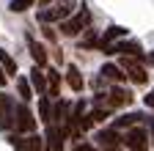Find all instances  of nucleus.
I'll return each instance as SVG.
<instances>
[{"mask_svg": "<svg viewBox=\"0 0 154 151\" xmlns=\"http://www.w3.org/2000/svg\"><path fill=\"white\" fill-rule=\"evenodd\" d=\"M74 11V0H63V3H52L50 11H38V22H66Z\"/></svg>", "mask_w": 154, "mask_h": 151, "instance_id": "obj_1", "label": "nucleus"}, {"mask_svg": "<svg viewBox=\"0 0 154 151\" xmlns=\"http://www.w3.org/2000/svg\"><path fill=\"white\" fill-rule=\"evenodd\" d=\"M14 129L22 132V135H33L36 116H33V110L28 107V102H19L17 104V110H14Z\"/></svg>", "mask_w": 154, "mask_h": 151, "instance_id": "obj_2", "label": "nucleus"}, {"mask_svg": "<svg viewBox=\"0 0 154 151\" xmlns=\"http://www.w3.org/2000/svg\"><path fill=\"white\" fill-rule=\"evenodd\" d=\"M88 25H91V11L88 8H80L77 14H72L69 20L61 25V33L63 36H80L83 30H88Z\"/></svg>", "mask_w": 154, "mask_h": 151, "instance_id": "obj_3", "label": "nucleus"}, {"mask_svg": "<svg viewBox=\"0 0 154 151\" xmlns=\"http://www.w3.org/2000/svg\"><path fill=\"white\" fill-rule=\"evenodd\" d=\"M129 91H124V88H110L107 93H99L96 96V104H105V107H110V110H119V107H124V104H129Z\"/></svg>", "mask_w": 154, "mask_h": 151, "instance_id": "obj_4", "label": "nucleus"}, {"mask_svg": "<svg viewBox=\"0 0 154 151\" xmlns=\"http://www.w3.org/2000/svg\"><path fill=\"white\" fill-rule=\"evenodd\" d=\"M124 146L129 151H149V132L143 126H132L124 135Z\"/></svg>", "mask_w": 154, "mask_h": 151, "instance_id": "obj_5", "label": "nucleus"}, {"mask_svg": "<svg viewBox=\"0 0 154 151\" xmlns=\"http://www.w3.org/2000/svg\"><path fill=\"white\" fill-rule=\"evenodd\" d=\"M94 143L99 146V148H105V151H119V146H121L124 140H121V135H119V129L110 126V129L96 132V135H94Z\"/></svg>", "mask_w": 154, "mask_h": 151, "instance_id": "obj_6", "label": "nucleus"}, {"mask_svg": "<svg viewBox=\"0 0 154 151\" xmlns=\"http://www.w3.org/2000/svg\"><path fill=\"white\" fill-rule=\"evenodd\" d=\"M119 66L129 71V80H132L135 85H146V83H149V71H146V69H143L138 61H135V58H124Z\"/></svg>", "mask_w": 154, "mask_h": 151, "instance_id": "obj_7", "label": "nucleus"}, {"mask_svg": "<svg viewBox=\"0 0 154 151\" xmlns=\"http://www.w3.org/2000/svg\"><path fill=\"white\" fill-rule=\"evenodd\" d=\"M107 55H113V52H119V55H127V58H132V55H138V58H143V47L138 44V41H119V44H110L107 50H105Z\"/></svg>", "mask_w": 154, "mask_h": 151, "instance_id": "obj_8", "label": "nucleus"}, {"mask_svg": "<svg viewBox=\"0 0 154 151\" xmlns=\"http://www.w3.org/2000/svg\"><path fill=\"white\" fill-rule=\"evenodd\" d=\"M14 110H17V104L6 96V93H0V129L14 126Z\"/></svg>", "mask_w": 154, "mask_h": 151, "instance_id": "obj_9", "label": "nucleus"}, {"mask_svg": "<svg viewBox=\"0 0 154 151\" xmlns=\"http://www.w3.org/2000/svg\"><path fill=\"white\" fill-rule=\"evenodd\" d=\"M44 140H47V148H50V151H61V148H63V140H66V132L58 126V124H50Z\"/></svg>", "mask_w": 154, "mask_h": 151, "instance_id": "obj_10", "label": "nucleus"}, {"mask_svg": "<svg viewBox=\"0 0 154 151\" xmlns=\"http://www.w3.org/2000/svg\"><path fill=\"white\" fill-rule=\"evenodd\" d=\"M11 146L17 151H42V137L38 135H28V137H11Z\"/></svg>", "mask_w": 154, "mask_h": 151, "instance_id": "obj_11", "label": "nucleus"}, {"mask_svg": "<svg viewBox=\"0 0 154 151\" xmlns=\"http://www.w3.org/2000/svg\"><path fill=\"white\" fill-rule=\"evenodd\" d=\"M129 30L127 28H121V25H110L107 30H105V36H102V39H99V47L102 50H107L113 41H119V39H124V36H127Z\"/></svg>", "mask_w": 154, "mask_h": 151, "instance_id": "obj_12", "label": "nucleus"}, {"mask_svg": "<svg viewBox=\"0 0 154 151\" xmlns=\"http://www.w3.org/2000/svg\"><path fill=\"white\" fill-rule=\"evenodd\" d=\"M99 74H102L107 83H121V80H124V69H121L119 63H105V66L99 69Z\"/></svg>", "mask_w": 154, "mask_h": 151, "instance_id": "obj_13", "label": "nucleus"}, {"mask_svg": "<svg viewBox=\"0 0 154 151\" xmlns=\"http://www.w3.org/2000/svg\"><path fill=\"white\" fill-rule=\"evenodd\" d=\"M28 50H30V55H33L36 66H47V50L38 44L36 39H30V36H28Z\"/></svg>", "mask_w": 154, "mask_h": 151, "instance_id": "obj_14", "label": "nucleus"}, {"mask_svg": "<svg viewBox=\"0 0 154 151\" xmlns=\"http://www.w3.org/2000/svg\"><path fill=\"white\" fill-rule=\"evenodd\" d=\"M30 83H33V88L42 93V96H47V71H42V66H36L30 71Z\"/></svg>", "mask_w": 154, "mask_h": 151, "instance_id": "obj_15", "label": "nucleus"}, {"mask_svg": "<svg viewBox=\"0 0 154 151\" xmlns=\"http://www.w3.org/2000/svg\"><path fill=\"white\" fill-rule=\"evenodd\" d=\"M66 85L72 88V91H83V74H80V69H77V66H72L69 63V69H66Z\"/></svg>", "mask_w": 154, "mask_h": 151, "instance_id": "obj_16", "label": "nucleus"}, {"mask_svg": "<svg viewBox=\"0 0 154 151\" xmlns=\"http://www.w3.org/2000/svg\"><path fill=\"white\" fill-rule=\"evenodd\" d=\"M146 116H143V113H127V116H121V118H116V129H132L135 124H140Z\"/></svg>", "mask_w": 154, "mask_h": 151, "instance_id": "obj_17", "label": "nucleus"}, {"mask_svg": "<svg viewBox=\"0 0 154 151\" xmlns=\"http://www.w3.org/2000/svg\"><path fill=\"white\" fill-rule=\"evenodd\" d=\"M58 93H61V74L50 69L47 71V96H58Z\"/></svg>", "mask_w": 154, "mask_h": 151, "instance_id": "obj_18", "label": "nucleus"}, {"mask_svg": "<svg viewBox=\"0 0 154 151\" xmlns=\"http://www.w3.org/2000/svg\"><path fill=\"white\" fill-rule=\"evenodd\" d=\"M38 116H42V121L50 126L52 124V104H50V96H42V102H38Z\"/></svg>", "mask_w": 154, "mask_h": 151, "instance_id": "obj_19", "label": "nucleus"}, {"mask_svg": "<svg viewBox=\"0 0 154 151\" xmlns=\"http://www.w3.org/2000/svg\"><path fill=\"white\" fill-rule=\"evenodd\" d=\"M0 66L6 69V74H8V77H11V74H17V61L11 58V55H8L3 47H0Z\"/></svg>", "mask_w": 154, "mask_h": 151, "instance_id": "obj_20", "label": "nucleus"}, {"mask_svg": "<svg viewBox=\"0 0 154 151\" xmlns=\"http://www.w3.org/2000/svg\"><path fill=\"white\" fill-rule=\"evenodd\" d=\"M17 91H19V96H22V102H30V96H33V88H30V83L22 77V80H17Z\"/></svg>", "mask_w": 154, "mask_h": 151, "instance_id": "obj_21", "label": "nucleus"}, {"mask_svg": "<svg viewBox=\"0 0 154 151\" xmlns=\"http://www.w3.org/2000/svg\"><path fill=\"white\" fill-rule=\"evenodd\" d=\"M33 3H36V0H11V3H8V8H11L14 14H22V11H28Z\"/></svg>", "mask_w": 154, "mask_h": 151, "instance_id": "obj_22", "label": "nucleus"}, {"mask_svg": "<svg viewBox=\"0 0 154 151\" xmlns=\"http://www.w3.org/2000/svg\"><path fill=\"white\" fill-rule=\"evenodd\" d=\"M6 80H8V74H6V69L0 66V85H6Z\"/></svg>", "mask_w": 154, "mask_h": 151, "instance_id": "obj_23", "label": "nucleus"}, {"mask_svg": "<svg viewBox=\"0 0 154 151\" xmlns=\"http://www.w3.org/2000/svg\"><path fill=\"white\" fill-rule=\"evenodd\" d=\"M146 104H149V107H154V88H151V93L146 96Z\"/></svg>", "mask_w": 154, "mask_h": 151, "instance_id": "obj_24", "label": "nucleus"}, {"mask_svg": "<svg viewBox=\"0 0 154 151\" xmlns=\"http://www.w3.org/2000/svg\"><path fill=\"white\" fill-rule=\"evenodd\" d=\"M149 121H151V143H154V116H151Z\"/></svg>", "mask_w": 154, "mask_h": 151, "instance_id": "obj_25", "label": "nucleus"}, {"mask_svg": "<svg viewBox=\"0 0 154 151\" xmlns=\"http://www.w3.org/2000/svg\"><path fill=\"white\" fill-rule=\"evenodd\" d=\"M38 3H42V6H50V3H55V0H38Z\"/></svg>", "mask_w": 154, "mask_h": 151, "instance_id": "obj_26", "label": "nucleus"}, {"mask_svg": "<svg viewBox=\"0 0 154 151\" xmlns=\"http://www.w3.org/2000/svg\"><path fill=\"white\" fill-rule=\"evenodd\" d=\"M149 61H151V66H154V55H149Z\"/></svg>", "mask_w": 154, "mask_h": 151, "instance_id": "obj_27", "label": "nucleus"}]
</instances>
